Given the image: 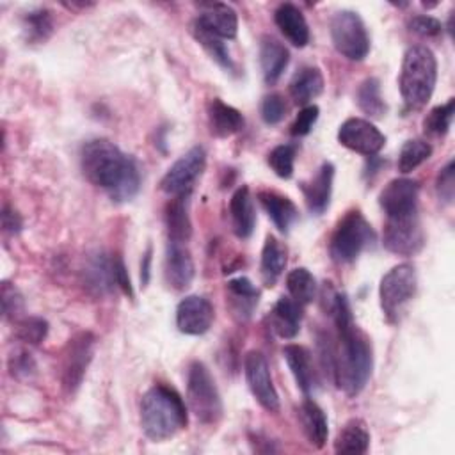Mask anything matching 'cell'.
<instances>
[{
    "instance_id": "obj_1",
    "label": "cell",
    "mask_w": 455,
    "mask_h": 455,
    "mask_svg": "<svg viewBox=\"0 0 455 455\" xmlns=\"http://www.w3.org/2000/svg\"><path fill=\"white\" fill-rule=\"evenodd\" d=\"M331 313L338 329V343L325 341L323 364L336 386L348 396L359 395L373 368V350L368 336L354 322L350 304L343 293H334Z\"/></svg>"
},
{
    "instance_id": "obj_2",
    "label": "cell",
    "mask_w": 455,
    "mask_h": 455,
    "mask_svg": "<svg viewBox=\"0 0 455 455\" xmlns=\"http://www.w3.org/2000/svg\"><path fill=\"white\" fill-rule=\"evenodd\" d=\"M80 167L84 176L103 188L112 201H130L140 188L137 162L107 139H91L82 146Z\"/></svg>"
},
{
    "instance_id": "obj_3",
    "label": "cell",
    "mask_w": 455,
    "mask_h": 455,
    "mask_svg": "<svg viewBox=\"0 0 455 455\" xmlns=\"http://www.w3.org/2000/svg\"><path fill=\"white\" fill-rule=\"evenodd\" d=\"M140 427L151 441H164L187 427V407L180 393L167 384H155L140 400Z\"/></svg>"
},
{
    "instance_id": "obj_4",
    "label": "cell",
    "mask_w": 455,
    "mask_h": 455,
    "mask_svg": "<svg viewBox=\"0 0 455 455\" xmlns=\"http://www.w3.org/2000/svg\"><path fill=\"white\" fill-rule=\"evenodd\" d=\"M437 82V60L430 48L411 46L402 60L400 94L412 110L421 108L432 98Z\"/></svg>"
},
{
    "instance_id": "obj_5",
    "label": "cell",
    "mask_w": 455,
    "mask_h": 455,
    "mask_svg": "<svg viewBox=\"0 0 455 455\" xmlns=\"http://www.w3.org/2000/svg\"><path fill=\"white\" fill-rule=\"evenodd\" d=\"M373 242L375 233L371 224L359 210H350L338 220L331 235L329 252L338 263H352Z\"/></svg>"
},
{
    "instance_id": "obj_6",
    "label": "cell",
    "mask_w": 455,
    "mask_h": 455,
    "mask_svg": "<svg viewBox=\"0 0 455 455\" xmlns=\"http://www.w3.org/2000/svg\"><path fill=\"white\" fill-rule=\"evenodd\" d=\"M418 277L416 270L411 263L395 265L387 270L379 284V299L380 309L389 323H398L407 304L416 295Z\"/></svg>"
},
{
    "instance_id": "obj_7",
    "label": "cell",
    "mask_w": 455,
    "mask_h": 455,
    "mask_svg": "<svg viewBox=\"0 0 455 455\" xmlns=\"http://www.w3.org/2000/svg\"><path fill=\"white\" fill-rule=\"evenodd\" d=\"M187 402L194 416L204 425H213L222 418L220 393L210 370L201 361L188 366Z\"/></svg>"
},
{
    "instance_id": "obj_8",
    "label": "cell",
    "mask_w": 455,
    "mask_h": 455,
    "mask_svg": "<svg viewBox=\"0 0 455 455\" xmlns=\"http://www.w3.org/2000/svg\"><path fill=\"white\" fill-rule=\"evenodd\" d=\"M331 39L338 53L348 60H363L370 53V36L363 18L348 9L331 20Z\"/></svg>"
},
{
    "instance_id": "obj_9",
    "label": "cell",
    "mask_w": 455,
    "mask_h": 455,
    "mask_svg": "<svg viewBox=\"0 0 455 455\" xmlns=\"http://www.w3.org/2000/svg\"><path fill=\"white\" fill-rule=\"evenodd\" d=\"M384 247L398 256H414L425 245V233L416 213L386 217V226L382 233Z\"/></svg>"
},
{
    "instance_id": "obj_10",
    "label": "cell",
    "mask_w": 455,
    "mask_h": 455,
    "mask_svg": "<svg viewBox=\"0 0 455 455\" xmlns=\"http://www.w3.org/2000/svg\"><path fill=\"white\" fill-rule=\"evenodd\" d=\"M204 167L206 151L203 146H194L167 169L160 181V188L172 197L188 196L194 183L203 174Z\"/></svg>"
},
{
    "instance_id": "obj_11",
    "label": "cell",
    "mask_w": 455,
    "mask_h": 455,
    "mask_svg": "<svg viewBox=\"0 0 455 455\" xmlns=\"http://www.w3.org/2000/svg\"><path fill=\"white\" fill-rule=\"evenodd\" d=\"M243 373L247 386L256 398V402L268 412L279 411V396L275 391V386L272 382L270 368L267 363V357L259 350L247 352L243 359Z\"/></svg>"
},
{
    "instance_id": "obj_12",
    "label": "cell",
    "mask_w": 455,
    "mask_h": 455,
    "mask_svg": "<svg viewBox=\"0 0 455 455\" xmlns=\"http://www.w3.org/2000/svg\"><path fill=\"white\" fill-rule=\"evenodd\" d=\"M338 142L350 151L371 156L384 148L386 137L368 119L350 117L341 123L338 130Z\"/></svg>"
},
{
    "instance_id": "obj_13",
    "label": "cell",
    "mask_w": 455,
    "mask_h": 455,
    "mask_svg": "<svg viewBox=\"0 0 455 455\" xmlns=\"http://www.w3.org/2000/svg\"><path fill=\"white\" fill-rule=\"evenodd\" d=\"M92 348L94 336L91 332H80L69 339L62 363V386L68 393H75L82 384V379L92 359Z\"/></svg>"
},
{
    "instance_id": "obj_14",
    "label": "cell",
    "mask_w": 455,
    "mask_h": 455,
    "mask_svg": "<svg viewBox=\"0 0 455 455\" xmlns=\"http://www.w3.org/2000/svg\"><path fill=\"white\" fill-rule=\"evenodd\" d=\"M419 183L411 178L391 180L379 196V204L386 217H400L418 212Z\"/></svg>"
},
{
    "instance_id": "obj_15",
    "label": "cell",
    "mask_w": 455,
    "mask_h": 455,
    "mask_svg": "<svg viewBox=\"0 0 455 455\" xmlns=\"http://www.w3.org/2000/svg\"><path fill=\"white\" fill-rule=\"evenodd\" d=\"M213 318L212 302L201 295H188L176 307V325L183 334H204L212 327Z\"/></svg>"
},
{
    "instance_id": "obj_16",
    "label": "cell",
    "mask_w": 455,
    "mask_h": 455,
    "mask_svg": "<svg viewBox=\"0 0 455 455\" xmlns=\"http://www.w3.org/2000/svg\"><path fill=\"white\" fill-rule=\"evenodd\" d=\"M192 254L183 242H169L165 251V279L174 290H185L194 279Z\"/></svg>"
},
{
    "instance_id": "obj_17",
    "label": "cell",
    "mask_w": 455,
    "mask_h": 455,
    "mask_svg": "<svg viewBox=\"0 0 455 455\" xmlns=\"http://www.w3.org/2000/svg\"><path fill=\"white\" fill-rule=\"evenodd\" d=\"M196 23H199L203 28L220 39H235L238 32V18L235 9L220 2L203 4L201 14L196 18Z\"/></svg>"
},
{
    "instance_id": "obj_18",
    "label": "cell",
    "mask_w": 455,
    "mask_h": 455,
    "mask_svg": "<svg viewBox=\"0 0 455 455\" xmlns=\"http://www.w3.org/2000/svg\"><path fill=\"white\" fill-rule=\"evenodd\" d=\"M332 181H334V165L331 162H323L316 174L300 185L304 194L307 210L315 215H322L331 203L332 196Z\"/></svg>"
},
{
    "instance_id": "obj_19",
    "label": "cell",
    "mask_w": 455,
    "mask_h": 455,
    "mask_svg": "<svg viewBox=\"0 0 455 455\" xmlns=\"http://www.w3.org/2000/svg\"><path fill=\"white\" fill-rule=\"evenodd\" d=\"M283 357H284L297 386L300 387V391L304 395H309L316 387V382H318L311 352L302 345L290 343L283 348Z\"/></svg>"
},
{
    "instance_id": "obj_20",
    "label": "cell",
    "mask_w": 455,
    "mask_h": 455,
    "mask_svg": "<svg viewBox=\"0 0 455 455\" xmlns=\"http://www.w3.org/2000/svg\"><path fill=\"white\" fill-rule=\"evenodd\" d=\"M274 21L293 46L304 48L309 43V27L297 5L281 4L274 12Z\"/></svg>"
},
{
    "instance_id": "obj_21",
    "label": "cell",
    "mask_w": 455,
    "mask_h": 455,
    "mask_svg": "<svg viewBox=\"0 0 455 455\" xmlns=\"http://www.w3.org/2000/svg\"><path fill=\"white\" fill-rule=\"evenodd\" d=\"M229 215H231V226L235 235L238 238H249L256 226V212H254V203L247 185H242L231 196Z\"/></svg>"
},
{
    "instance_id": "obj_22",
    "label": "cell",
    "mask_w": 455,
    "mask_h": 455,
    "mask_svg": "<svg viewBox=\"0 0 455 455\" xmlns=\"http://www.w3.org/2000/svg\"><path fill=\"white\" fill-rule=\"evenodd\" d=\"M290 62V53L275 37L263 36L259 41V66L267 84H275Z\"/></svg>"
},
{
    "instance_id": "obj_23",
    "label": "cell",
    "mask_w": 455,
    "mask_h": 455,
    "mask_svg": "<svg viewBox=\"0 0 455 455\" xmlns=\"http://www.w3.org/2000/svg\"><path fill=\"white\" fill-rule=\"evenodd\" d=\"M114 263H116V258H108L107 254H101V252L89 258L84 268V281L92 293L103 295L112 291L114 286H117Z\"/></svg>"
},
{
    "instance_id": "obj_24",
    "label": "cell",
    "mask_w": 455,
    "mask_h": 455,
    "mask_svg": "<svg viewBox=\"0 0 455 455\" xmlns=\"http://www.w3.org/2000/svg\"><path fill=\"white\" fill-rule=\"evenodd\" d=\"M258 201L281 233H288L291 224L299 219V210L295 203L275 190H259Z\"/></svg>"
},
{
    "instance_id": "obj_25",
    "label": "cell",
    "mask_w": 455,
    "mask_h": 455,
    "mask_svg": "<svg viewBox=\"0 0 455 455\" xmlns=\"http://www.w3.org/2000/svg\"><path fill=\"white\" fill-rule=\"evenodd\" d=\"M302 323V304L290 297H281L270 311V327L277 336L291 339L299 334Z\"/></svg>"
},
{
    "instance_id": "obj_26",
    "label": "cell",
    "mask_w": 455,
    "mask_h": 455,
    "mask_svg": "<svg viewBox=\"0 0 455 455\" xmlns=\"http://www.w3.org/2000/svg\"><path fill=\"white\" fill-rule=\"evenodd\" d=\"M226 291H228V302H229L233 315L238 316L240 320L251 318L252 311L256 309V306L259 302V291L252 284V281L247 277H242V275L235 277V279L228 281Z\"/></svg>"
},
{
    "instance_id": "obj_27",
    "label": "cell",
    "mask_w": 455,
    "mask_h": 455,
    "mask_svg": "<svg viewBox=\"0 0 455 455\" xmlns=\"http://www.w3.org/2000/svg\"><path fill=\"white\" fill-rule=\"evenodd\" d=\"M208 123L210 132L215 137H231L243 128V116L235 107L213 98L208 103Z\"/></svg>"
},
{
    "instance_id": "obj_28",
    "label": "cell",
    "mask_w": 455,
    "mask_h": 455,
    "mask_svg": "<svg viewBox=\"0 0 455 455\" xmlns=\"http://www.w3.org/2000/svg\"><path fill=\"white\" fill-rule=\"evenodd\" d=\"M370 446V432L366 423L359 418L348 419L336 435L334 451L336 453H350V455H363L368 451Z\"/></svg>"
},
{
    "instance_id": "obj_29",
    "label": "cell",
    "mask_w": 455,
    "mask_h": 455,
    "mask_svg": "<svg viewBox=\"0 0 455 455\" xmlns=\"http://www.w3.org/2000/svg\"><path fill=\"white\" fill-rule=\"evenodd\" d=\"M323 91V75L315 66L300 68L290 80V94L297 105H307Z\"/></svg>"
},
{
    "instance_id": "obj_30",
    "label": "cell",
    "mask_w": 455,
    "mask_h": 455,
    "mask_svg": "<svg viewBox=\"0 0 455 455\" xmlns=\"http://www.w3.org/2000/svg\"><path fill=\"white\" fill-rule=\"evenodd\" d=\"M188 196H176L165 206V228L169 242L187 243L192 235V224L187 208Z\"/></svg>"
},
{
    "instance_id": "obj_31",
    "label": "cell",
    "mask_w": 455,
    "mask_h": 455,
    "mask_svg": "<svg viewBox=\"0 0 455 455\" xmlns=\"http://www.w3.org/2000/svg\"><path fill=\"white\" fill-rule=\"evenodd\" d=\"M299 418L309 444H313L315 448H322L329 435L327 416L322 407L313 400H304L299 411Z\"/></svg>"
},
{
    "instance_id": "obj_32",
    "label": "cell",
    "mask_w": 455,
    "mask_h": 455,
    "mask_svg": "<svg viewBox=\"0 0 455 455\" xmlns=\"http://www.w3.org/2000/svg\"><path fill=\"white\" fill-rule=\"evenodd\" d=\"M286 267V249L281 245V242L268 235L263 243L261 251V263L259 272L265 286H274Z\"/></svg>"
},
{
    "instance_id": "obj_33",
    "label": "cell",
    "mask_w": 455,
    "mask_h": 455,
    "mask_svg": "<svg viewBox=\"0 0 455 455\" xmlns=\"http://www.w3.org/2000/svg\"><path fill=\"white\" fill-rule=\"evenodd\" d=\"M355 100L359 108L373 119H380L387 112V105L380 94V82L375 76H370L361 82V85L357 87Z\"/></svg>"
},
{
    "instance_id": "obj_34",
    "label": "cell",
    "mask_w": 455,
    "mask_h": 455,
    "mask_svg": "<svg viewBox=\"0 0 455 455\" xmlns=\"http://www.w3.org/2000/svg\"><path fill=\"white\" fill-rule=\"evenodd\" d=\"M286 288H288L291 299L302 306L309 304L316 295V281H315L313 274L304 267L293 268L286 275Z\"/></svg>"
},
{
    "instance_id": "obj_35",
    "label": "cell",
    "mask_w": 455,
    "mask_h": 455,
    "mask_svg": "<svg viewBox=\"0 0 455 455\" xmlns=\"http://www.w3.org/2000/svg\"><path fill=\"white\" fill-rule=\"evenodd\" d=\"M192 32L196 36V39L199 41V44L210 53V57L219 64L222 66L224 69L231 71L235 66H233V59L229 57V52L224 44V41L217 36H213L212 32H208L206 28H203L199 23H192Z\"/></svg>"
},
{
    "instance_id": "obj_36",
    "label": "cell",
    "mask_w": 455,
    "mask_h": 455,
    "mask_svg": "<svg viewBox=\"0 0 455 455\" xmlns=\"http://www.w3.org/2000/svg\"><path fill=\"white\" fill-rule=\"evenodd\" d=\"M430 155H432V146L427 140L411 139L402 146L398 153V171L402 174H409L416 167H419L425 160H428Z\"/></svg>"
},
{
    "instance_id": "obj_37",
    "label": "cell",
    "mask_w": 455,
    "mask_h": 455,
    "mask_svg": "<svg viewBox=\"0 0 455 455\" xmlns=\"http://www.w3.org/2000/svg\"><path fill=\"white\" fill-rule=\"evenodd\" d=\"M453 112H455V100L450 98L444 105H439L432 108L427 117L423 119V128L427 133L443 137L448 133L451 121H453Z\"/></svg>"
},
{
    "instance_id": "obj_38",
    "label": "cell",
    "mask_w": 455,
    "mask_h": 455,
    "mask_svg": "<svg viewBox=\"0 0 455 455\" xmlns=\"http://www.w3.org/2000/svg\"><path fill=\"white\" fill-rule=\"evenodd\" d=\"M25 23V32L30 41L41 43L46 41L53 30V21H52V12L48 9H37L27 12L23 18Z\"/></svg>"
},
{
    "instance_id": "obj_39",
    "label": "cell",
    "mask_w": 455,
    "mask_h": 455,
    "mask_svg": "<svg viewBox=\"0 0 455 455\" xmlns=\"http://www.w3.org/2000/svg\"><path fill=\"white\" fill-rule=\"evenodd\" d=\"M295 153L297 148L293 144H281L275 146L270 153H268V165L272 167V171L283 178L288 180L293 174V164H295Z\"/></svg>"
},
{
    "instance_id": "obj_40",
    "label": "cell",
    "mask_w": 455,
    "mask_h": 455,
    "mask_svg": "<svg viewBox=\"0 0 455 455\" xmlns=\"http://www.w3.org/2000/svg\"><path fill=\"white\" fill-rule=\"evenodd\" d=\"M48 334V322L39 316H25L16 325V336L28 345H39Z\"/></svg>"
},
{
    "instance_id": "obj_41",
    "label": "cell",
    "mask_w": 455,
    "mask_h": 455,
    "mask_svg": "<svg viewBox=\"0 0 455 455\" xmlns=\"http://www.w3.org/2000/svg\"><path fill=\"white\" fill-rule=\"evenodd\" d=\"M261 119L267 123V124H277L283 121L284 114H286V101L281 94L277 92H272V94H267L261 101Z\"/></svg>"
},
{
    "instance_id": "obj_42",
    "label": "cell",
    "mask_w": 455,
    "mask_h": 455,
    "mask_svg": "<svg viewBox=\"0 0 455 455\" xmlns=\"http://www.w3.org/2000/svg\"><path fill=\"white\" fill-rule=\"evenodd\" d=\"M2 311L5 318L18 320L23 313V297L11 283L2 284Z\"/></svg>"
},
{
    "instance_id": "obj_43",
    "label": "cell",
    "mask_w": 455,
    "mask_h": 455,
    "mask_svg": "<svg viewBox=\"0 0 455 455\" xmlns=\"http://www.w3.org/2000/svg\"><path fill=\"white\" fill-rule=\"evenodd\" d=\"M435 190L437 196L444 201V203H453V196H455V165L453 160H450L441 172L437 174V181H435Z\"/></svg>"
},
{
    "instance_id": "obj_44",
    "label": "cell",
    "mask_w": 455,
    "mask_h": 455,
    "mask_svg": "<svg viewBox=\"0 0 455 455\" xmlns=\"http://www.w3.org/2000/svg\"><path fill=\"white\" fill-rule=\"evenodd\" d=\"M320 108L316 105H306L295 117L293 124H291V135L293 137H304L311 132V128L315 126L316 119H318Z\"/></svg>"
},
{
    "instance_id": "obj_45",
    "label": "cell",
    "mask_w": 455,
    "mask_h": 455,
    "mask_svg": "<svg viewBox=\"0 0 455 455\" xmlns=\"http://www.w3.org/2000/svg\"><path fill=\"white\" fill-rule=\"evenodd\" d=\"M409 28L418 34V36H423V37H435L443 32V25L439 20L432 18V16H427V14H418V16H412L411 21H409Z\"/></svg>"
},
{
    "instance_id": "obj_46",
    "label": "cell",
    "mask_w": 455,
    "mask_h": 455,
    "mask_svg": "<svg viewBox=\"0 0 455 455\" xmlns=\"http://www.w3.org/2000/svg\"><path fill=\"white\" fill-rule=\"evenodd\" d=\"M9 370H11V375L12 377H30L36 370V363L32 359V355L25 350H18L11 355L9 359Z\"/></svg>"
},
{
    "instance_id": "obj_47",
    "label": "cell",
    "mask_w": 455,
    "mask_h": 455,
    "mask_svg": "<svg viewBox=\"0 0 455 455\" xmlns=\"http://www.w3.org/2000/svg\"><path fill=\"white\" fill-rule=\"evenodd\" d=\"M114 268H116V283H117V286H119L128 297H132V295H133V288H132L130 275H128V272H126V267H124L123 259L117 258V256H116Z\"/></svg>"
},
{
    "instance_id": "obj_48",
    "label": "cell",
    "mask_w": 455,
    "mask_h": 455,
    "mask_svg": "<svg viewBox=\"0 0 455 455\" xmlns=\"http://www.w3.org/2000/svg\"><path fill=\"white\" fill-rule=\"evenodd\" d=\"M2 228L9 233H18L21 228V217L9 206H4L2 210Z\"/></svg>"
},
{
    "instance_id": "obj_49",
    "label": "cell",
    "mask_w": 455,
    "mask_h": 455,
    "mask_svg": "<svg viewBox=\"0 0 455 455\" xmlns=\"http://www.w3.org/2000/svg\"><path fill=\"white\" fill-rule=\"evenodd\" d=\"M149 261H151V251L146 252L144 256V263H142V272H144V283L148 281V275H149Z\"/></svg>"
}]
</instances>
